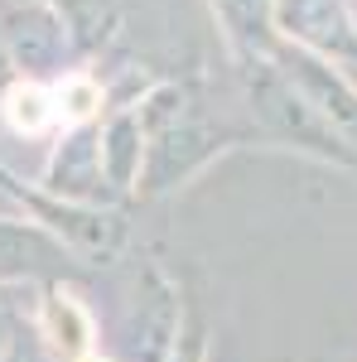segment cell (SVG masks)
I'll return each instance as SVG.
<instances>
[{
    "mask_svg": "<svg viewBox=\"0 0 357 362\" xmlns=\"http://www.w3.org/2000/svg\"><path fill=\"white\" fill-rule=\"evenodd\" d=\"M237 78L247 87V102H251L256 126H261L266 140L290 145V150H304V155L329 160V165H357V155L319 121V112L290 87V78L275 68L271 58H242L237 63Z\"/></svg>",
    "mask_w": 357,
    "mask_h": 362,
    "instance_id": "6da1fadb",
    "label": "cell"
},
{
    "mask_svg": "<svg viewBox=\"0 0 357 362\" xmlns=\"http://www.w3.org/2000/svg\"><path fill=\"white\" fill-rule=\"evenodd\" d=\"M275 34L357 83V15L348 0H275Z\"/></svg>",
    "mask_w": 357,
    "mask_h": 362,
    "instance_id": "7a4b0ae2",
    "label": "cell"
},
{
    "mask_svg": "<svg viewBox=\"0 0 357 362\" xmlns=\"http://www.w3.org/2000/svg\"><path fill=\"white\" fill-rule=\"evenodd\" d=\"M271 63L290 78V87L300 92L304 102L319 112V121H324L333 136L357 155V83H353V78H348L343 68L324 63V58L304 54V49H290L285 39L275 44Z\"/></svg>",
    "mask_w": 357,
    "mask_h": 362,
    "instance_id": "3957f363",
    "label": "cell"
},
{
    "mask_svg": "<svg viewBox=\"0 0 357 362\" xmlns=\"http://www.w3.org/2000/svg\"><path fill=\"white\" fill-rule=\"evenodd\" d=\"M97 150H102V179L111 189H140L145 174V126H140L136 102H116L111 116L97 126Z\"/></svg>",
    "mask_w": 357,
    "mask_h": 362,
    "instance_id": "277c9868",
    "label": "cell"
},
{
    "mask_svg": "<svg viewBox=\"0 0 357 362\" xmlns=\"http://www.w3.org/2000/svg\"><path fill=\"white\" fill-rule=\"evenodd\" d=\"M222 44L232 63L242 58H271L280 34H275V0H213Z\"/></svg>",
    "mask_w": 357,
    "mask_h": 362,
    "instance_id": "5b68a950",
    "label": "cell"
},
{
    "mask_svg": "<svg viewBox=\"0 0 357 362\" xmlns=\"http://www.w3.org/2000/svg\"><path fill=\"white\" fill-rule=\"evenodd\" d=\"M0 116L15 136H49L54 126H63L54 83H39V78H15L5 87L0 92Z\"/></svg>",
    "mask_w": 357,
    "mask_h": 362,
    "instance_id": "8992f818",
    "label": "cell"
},
{
    "mask_svg": "<svg viewBox=\"0 0 357 362\" xmlns=\"http://www.w3.org/2000/svg\"><path fill=\"white\" fill-rule=\"evenodd\" d=\"M44 334H49V343H54L63 358H83L87 343H92V319L83 314L78 300L54 295V300L44 305Z\"/></svg>",
    "mask_w": 357,
    "mask_h": 362,
    "instance_id": "52a82bcc",
    "label": "cell"
},
{
    "mask_svg": "<svg viewBox=\"0 0 357 362\" xmlns=\"http://www.w3.org/2000/svg\"><path fill=\"white\" fill-rule=\"evenodd\" d=\"M169 362H203V334L198 329H179V343H174Z\"/></svg>",
    "mask_w": 357,
    "mask_h": 362,
    "instance_id": "ba28073f",
    "label": "cell"
},
{
    "mask_svg": "<svg viewBox=\"0 0 357 362\" xmlns=\"http://www.w3.org/2000/svg\"><path fill=\"white\" fill-rule=\"evenodd\" d=\"M20 73H15V58H10V49H5V39H0V92L15 83Z\"/></svg>",
    "mask_w": 357,
    "mask_h": 362,
    "instance_id": "9c48e42d",
    "label": "cell"
},
{
    "mask_svg": "<svg viewBox=\"0 0 357 362\" xmlns=\"http://www.w3.org/2000/svg\"><path fill=\"white\" fill-rule=\"evenodd\" d=\"M87 362H97V358H87Z\"/></svg>",
    "mask_w": 357,
    "mask_h": 362,
    "instance_id": "30bf717a",
    "label": "cell"
}]
</instances>
